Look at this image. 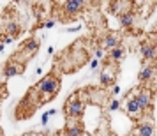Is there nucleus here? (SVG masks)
I'll return each mask as SVG.
<instances>
[{"label": "nucleus", "mask_w": 157, "mask_h": 136, "mask_svg": "<svg viewBox=\"0 0 157 136\" xmlns=\"http://www.w3.org/2000/svg\"><path fill=\"white\" fill-rule=\"evenodd\" d=\"M90 67H92V69H97V60H94V62H92V65H90Z\"/></svg>", "instance_id": "25"}, {"label": "nucleus", "mask_w": 157, "mask_h": 136, "mask_svg": "<svg viewBox=\"0 0 157 136\" xmlns=\"http://www.w3.org/2000/svg\"><path fill=\"white\" fill-rule=\"evenodd\" d=\"M95 57H97V58H102V57H104V51L101 50V48H99V50H95Z\"/></svg>", "instance_id": "21"}, {"label": "nucleus", "mask_w": 157, "mask_h": 136, "mask_svg": "<svg viewBox=\"0 0 157 136\" xmlns=\"http://www.w3.org/2000/svg\"><path fill=\"white\" fill-rule=\"evenodd\" d=\"M55 23H57V20H55V18H51V20H46V21H44V27H46V29H53V27H55Z\"/></svg>", "instance_id": "19"}, {"label": "nucleus", "mask_w": 157, "mask_h": 136, "mask_svg": "<svg viewBox=\"0 0 157 136\" xmlns=\"http://www.w3.org/2000/svg\"><path fill=\"white\" fill-rule=\"evenodd\" d=\"M83 136H88V134H83Z\"/></svg>", "instance_id": "28"}, {"label": "nucleus", "mask_w": 157, "mask_h": 136, "mask_svg": "<svg viewBox=\"0 0 157 136\" xmlns=\"http://www.w3.org/2000/svg\"><path fill=\"white\" fill-rule=\"evenodd\" d=\"M125 111H127V115L134 117V119H138V115L141 113V110H140V106H138V103H136L134 95L127 99V103H125Z\"/></svg>", "instance_id": "14"}, {"label": "nucleus", "mask_w": 157, "mask_h": 136, "mask_svg": "<svg viewBox=\"0 0 157 136\" xmlns=\"http://www.w3.org/2000/svg\"><path fill=\"white\" fill-rule=\"evenodd\" d=\"M2 43H4V44H11V43H13V39H11V37H4V39H2Z\"/></svg>", "instance_id": "23"}, {"label": "nucleus", "mask_w": 157, "mask_h": 136, "mask_svg": "<svg viewBox=\"0 0 157 136\" xmlns=\"http://www.w3.org/2000/svg\"><path fill=\"white\" fill-rule=\"evenodd\" d=\"M41 72H43V67H37V71H36V76H39Z\"/></svg>", "instance_id": "26"}, {"label": "nucleus", "mask_w": 157, "mask_h": 136, "mask_svg": "<svg viewBox=\"0 0 157 136\" xmlns=\"http://www.w3.org/2000/svg\"><path fill=\"white\" fill-rule=\"evenodd\" d=\"M6 32H7V37H18L20 36V32H21V27H20V23L18 21H7L6 23Z\"/></svg>", "instance_id": "15"}, {"label": "nucleus", "mask_w": 157, "mask_h": 136, "mask_svg": "<svg viewBox=\"0 0 157 136\" xmlns=\"http://www.w3.org/2000/svg\"><path fill=\"white\" fill-rule=\"evenodd\" d=\"M48 120H50V115H48V113H44V115H43V119H41L43 126H46V124H48Z\"/></svg>", "instance_id": "20"}, {"label": "nucleus", "mask_w": 157, "mask_h": 136, "mask_svg": "<svg viewBox=\"0 0 157 136\" xmlns=\"http://www.w3.org/2000/svg\"><path fill=\"white\" fill-rule=\"evenodd\" d=\"M85 2H81V0H69V2H64V4H60V11L64 13V20H71L74 16H78L83 9H85Z\"/></svg>", "instance_id": "4"}, {"label": "nucleus", "mask_w": 157, "mask_h": 136, "mask_svg": "<svg viewBox=\"0 0 157 136\" xmlns=\"http://www.w3.org/2000/svg\"><path fill=\"white\" fill-rule=\"evenodd\" d=\"M118 92H120V87H118V85H115L113 88H111V95H115V94H118Z\"/></svg>", "instance_id": "22"}, {"label": "nucleus", "mask_w": 157, "mask_h": 136, "mask_svg": "<svg viewBox=\"0 0 157 136\" xmlns=\"http://www.w3.org/2000/svg\"><path fill=\"white\" fill-rule=\"evenodd\" d=\"M132 94H134V99H136V103H138V106H140L141 111H145V110H148L152 106V95L154 94H152L150 88H147V87L143 85L140 88H134Z\"/></svg>", "instance_id": "3"}, {"label": "nucleus", "mask_w": 157, "mask_h": 136, "mask_svg": "<svg viewBox=\"0 0 157 136\" xmlns=\"http://www.w3.org/2000/svg\"><path fill=\"white\" fill-rule=\"evenodd\" d=\"M118 44H120V36L117 32H109V34H106V36L102 37V46L108 48V50H113Z\"/></svg>", "instance_id": "11"}, {"label": "nucleus", "mask_w": 157, "mask_h": 136, "mask_svg": "<svg viewBox=\"0 0 157 136\" xmlns=\"http://www.w3.org/2000/svg\"><path fill=\"white\" fill-rule=\"evenodd\" d=\"M64 133H65V136H83L85 134V127L78 120H67V126H65Z\"/></svg>", "instance_id": "7"}, {"label": "nucleus", "mask_w": 157, "mask_h": 136, "mask_svg": "<svg viewBox=\"0 0 157 136\" xmlns=\"http://www.w3.org/2000/svg\"><path fill=\"white\" fill-rule=\"evenodd\" d=\"M131 7H132V4H129V2H111V4H109V13L120 16L122 13L131 11Z\"/></svg>", "instance_id": "12"}, {"label": "nucleus", "mask_w": 157, "mask_h": 136, "mask_svg": "<svg viewBox=\"0 0 157 136\" xmlns=\"http://www.w3.org/2000/svg\"><path fill=\"white\" fill-rule=\"evenodd\" d=\"M60 90V76H57V72L51 71L50 74H46L43 80L37 81V85L29 90V97H37V103L43 104L51 101Z\"/></svg>", "instance_id": "1"}, {"label": "nucleus", "mask_w": 157, "mask_h": 136, "mask_svg": "<svg viewBox=\"0 0 157 136\" xmlns=\"http://www.w3.org/2000/svg\"><path fill=\"white\" fill-rule=\"evenodd\" d=\"M23 50H25V51H29V53H30V57H32V55H36V51L39 50V41H37V39H34V37L27 39V41L23 43Z\"/></svg>", "instance_id": "16"}, {"label": "nucleus", "mask_w": 157, "mask_h": 136, "mask_svg": "<svg viewBox=\"0 0 157 136\" xmlns=\"http://www.w3.org/2000/svg\"><path fill=\"white\" fill-rule=\"evenodd\" d=\"M136 136H154V124H152V119H150V120H140L138 129H136Z\"/></svg>", "instance_id": "10"}, {"label": "nucleus", "mask_w": 157, "mask_h": 136, "mask_svg": "<svg viewBox=\"0 0 157 136\" xmlns=\"http://www.w3.org/2000/svg\"><path fill=\"white\" fill-rule=\"evenodd\" d=\"M155 55H157V50H155V44L154 43H145L141 46V58L143 60H148L150 64H154Z\"/></svg>", "instance_id": "9"}, {"label": "nucleus", "mask_w": 157, "mask_h": 136, "mask_svg": "<svg viewBox=\"0 0 157 136\" xmlns=\"http://www.w3.org/2000/svg\"><path fill=\"white\" fill-rule=\"evenodd\" d=\"M109 110H111V111H117V110H118V108H120V101H117V99H111L109 101Z\"/></svg>", "instance_id": "18"}, {"label": "nucleus", "mask_w": 157, "mask_h": 136, "mask_svg": "<svg viewBox=\"0 0 157 136\" xmlns=\"http://www.w3.org/2000/svg\"><path fill=\"white\" fill-rule=\"evenodd\" d=\"M120 23L124 29H129L134 25V13L132 11H127V13H122L120 14Z\"/></svg>", "instance_id": "17"}, {"label": "nucleus", "mask_w": 157, "mask_h": 136, "mask_svg": "<svg viewBox=\"0 0 157 136\" xmlns=\"http://www.w3.org/2000/svg\"><path fill=\"white\" fill-rule=\"evenodd\" d=\"M53 53H55V48H53V46H50V48H48V55H53Z\"/></svg>", "instance_id": "24"}, {"label": "nucleus", "mask_w": 157, "mask_h": 136, "mask_svg": "<svg viewBox=\"0 0 157 136\" xmlns=\"http://www.w3.org/2000/svg\"><path fill=\"white\" fill-rule=\"evenodd\" d=\"M64 111L67 115V120H78L79 117H83V113H85V103L79 97V92L67 97V101L64 104Z\"/></svg>", "instance_id": "2"}, {"label": "nucleus", "mask_w": 157, "mask_h": 136, "mask_svg": "<svg viewBox=\"0 0 157 136\" xmlns=\"http://www.w3.org/2000/svg\"><path fill=\"white\" fill-rule=\"evenodd\" d=\"M138 81L143 83V85L148 83V81H154V64L147 62V64L141 65V69L138 72Z\"/></svg>", "instance_id": "6"}, {"label": "nucleus", "mask_w": 157, "mask_h": 136, "mask_svg": "<svg viewBox=\"0 0 157 136\" xmlns=\"http://www.w3.org/2000/svg\"><path fill=\"white\" fill-rule=\"evenodd\" d=\"M0 51H4V43L0 41Z\"/></svg>", "instance_id": "27"}, {"label": "nucleus", "mask_w": 157, "mask_h": 136, "mask_svg": "<svg viewBox=\"0 0 157 136\" xmlns=\"http://www.w3.org/2000/svg\"><path fill=\"white\" fill-rule=\"evenodd\" d=\"M124 55H125V50H124L122 46H117V48H113V50H109L106 64H113V62L117 64V62H120L122 58H124Z\"/></svg>", "instance_id": "13"}, {"label": "nucleus", "mask_w": 157, "mask_h": 136, "mask_svg": "<svg viewBox=\"0 0 157 136\" xmlns=\"http://www.w3.org/2000/svg\"><path fill=\"white\" fill-rule=\"evenodd\" d=\"M25 71V62H20V64H14L13 60H9L6 67H4V74L11 78V76H16V74H21Z\"/></svg>", "instance_id": "8"}, {"label": "nucleus", "mask_w": 157, "mask_h": 136, "mask_svg": "<svg viewBox=\"0 0 157 136\" xmlns=\"http://www.w3.org/2000/svg\"><path fill=\"white\" fill-rule=\"evenodd\" d=\"M115 78H117V74H115V71H113V65H111V64H106L104 67H102L101 76H99L101 85H104V87L113 85V83H115Z\"/></svg>", "instance_id": "5"}]
</instances>
